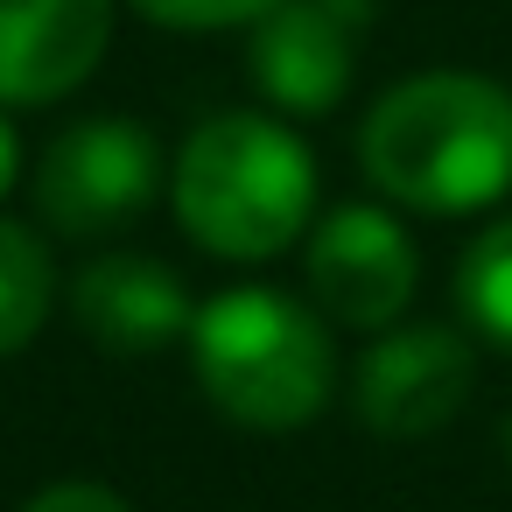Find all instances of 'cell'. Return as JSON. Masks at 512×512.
Returning <instances> with one entry per match:
<instances>
[{
  "label": "cell",
  "instance_id": "cell-1",
  "mask_svg": "<svg viewBox=\"0 0 512 512\" xmlns=\"http://www.w3.org/2000/svg\"><path fill=\"white\" fill-rule=\"evenodd\" d=\"M358 162L386 204L463 218L512 197V92L477 71L400 78L358 127Z\"/></svg>",
  "mask_w": 512,
  "mask_h": 512
},
{
  "label": "cell",
  "instance_id": "cell-2",
  "mask_svg": "<svg viewBox=\"0 0 512 512\" xmlns=\"http://www.w3.org/2000/svg\"><path fill=\"white\" fill-rule=\"evenodd\" d=\"M176 225L218 260H274L316 225V162L274 113H211L169 169Z\"/></svg>",
  "mask_w": 512,
  "mask_h": 512
},
{
  "label": "cell",
  "instance_id": "cell-3",
  "mask_svg": "<svg viewBox=\"0 0 512 512\" xmlns=\"http://www.w3.org/2000/svg\"><path fill=\"white\" fill-rule=\"evenodd\" d=\"M190 365L218 414H232L239 428H267V435L316 421L337 379L323 316L274 288H225L197 302Z\"/></svg>",
  "mask_w": 512,
  "mask_h": 512
},
{
  "label": "cell",
  "instance_id": "cell-4",
  "mask_svg": "<svg viewBox=\"0 0 512 512\" xmlns=\"http://www.w3.org/2000/svg\"><path fill=\"white\" fill-rule=\"evenodd\" d=\"M162 190V155L141 120H78L36 162V211L64 239H99L134 225Z\"/></svg>",
  "mask_w": 512,
  "mask_h": 512
},
{
  "label": "cell",
  "instance_id": "cell-5",
  "mask_svg": "<svg viewBox=\"0 0 512 512\" xmlns=\"http://www.w3.org/2000/svg\"><path fill=\"white\" fill-rule=\"evenodd\" d=\"M421 288V253L407 225L379 204H337L309 225V295L316 316L344 330H393Z\"/></svg>",
  "mask_w": 512,
  "mask_h": 512
},
{
  "label": "cell",
  "instance_id": "cell-6",
  "mask_svg": "<svg viewBox=\"0 0 512 512\" xmlns=\"http://www.w3.org/2000/svg\"><path fill=\"white\" fill-rule=\"evenodd\" d=\"M477 393V351L442 323H393L358 358V421L386 442H421Z\"/></svg>",
  "mask_w": 512,
  "mask_h": 512
},
{
  "label": "cell",
  "instance_id": "cell-7",
  "mask_svg": "<svg viewBox=\"0 0 512 512\" xmlns=\"http://www.w3.org/2000/svg\"><path fill=\"white\" fill-rule=\"evenodd\" d=\"M372 0H274L253 22V85L267 106L309 120L351 92Z\"/></svg>",
  "mask_w": 512,
  "mask_h": 512
},
{
  "label": "cell",
  "instance_id": "cell-8",
  "mask_svg": "<svg viewBox=\"0 0 512 512\" xmlns=\"http://www.w3.org/2000/svg\"><path fill=\"white\" fill-rule=\"evenodd\" d=\"M113 43V0H0V106L71 99Z\"/></svg>",
  "mask_w": 512,
  "mask_h": 512
},
{
  "label": "cell",
  "instance_id": "cell-9",
  "mask_svg": "<svg viewBox=\"0 0 512 512\" xmlns=\"http://www.w3.org/2000/svg\"><path fill=\"white\" fill-rule=\"evenodd\" d=\"M71 316L99 351L141 358V351H162V344L190 337L197 302H190L176 267H162L148 253H106L71 281Z\"/></svg>",
  "mask_w": 512,
  "mask_h": 512
},
{
  "label": "cell",
  "instance_id": "cell-10",
  "mask_svg": "<svg viewBox=\"0 0 512 512\" xmlns=\"http://www.w3.org/2000/svg\"><path fill=\"white\" fill-rule=\"evenodd\" d=\"M50 295H57V267H50V246L0 218V358H15L36 344L43 316H50Z\"/></svg>",
  "mask_w": 512,
  "mask_h": 512
},
{
  "label": "cell",
  "instance_id": "cell-11",
  "mask_svg": "<svg viewBox=\"0 0 512 512\" xmlns=\"http://www.w3.org/2000/svg\"><path fill=\"white\" fill-rule=\"evenodd\" d=\"M456 309L477 337L512 351V218L484 225L456 260Z\"/></svg>",
  "mask_w": 512,
  "mask_h": 512
},
{
  "label": "cell",
  "instance_id": "cell-12",
  "mask_svg": "<svg viewBox=\"0 0 512 512\" xmlns=\"http://www.w3.org/2000/svg\"><path fill=\"white\" fill-rule=\"evenodd\" d=\"M274 0H134V15L162 29H253Z\"/></svg>",
  "mask_w": 512,
  "mask_h": 512
},
{
  "label": "cell",
  "instance_id": "cell-13",
  "mask_svg": "<svg viewBox=\"0 0 512 512\" xmlns=\"http://www.w3.org/2000/svg\"><path fill=\"white\" fill-rule=\"evenodd\" d=\"M22 512H134L113 484H85V477H71V484H50V491H36Z\"/></svg>",
  "mask_w": 512,
  "mask_h": 512
},
{
  "label": "cell",
  "instance_id": "cell-14",
  "mask_svg": "<svg viewBox=\"0 0 512 512\" xmlns=\"http://www.w3.org/2000/svg\"><path fill=\"white\" fill-rule=\"evenodd\" d=\"M15 176H22V141H15V127L0 120V197L15 190Z\"/></svg>",
  "mask_w": 512,
  "mask_h": 512
}]
</instances>
